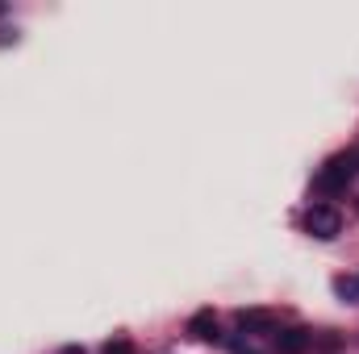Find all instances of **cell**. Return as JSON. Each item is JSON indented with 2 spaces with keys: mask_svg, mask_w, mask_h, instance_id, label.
<instances>
[{
  "mask_svg": "<svg viewBox=\"0 0 359 354\" xmlns=\"http://www.w3.org/2000/svg\"><path fill=\"white\" fill-rule=\"evenodd\" d=\"M355 176H359V150H343V155H334V159L322 167L318 187H322V192H343Z\"/></svg>",
  "mask_w": 359,
  "mask_h": 354,
  "instance_id": "cell-1",
  "label": "cell"
},
{
  "mask_svg": "<svg viewBox=\"0 0 359 354\" xmlns=\"http://www.w3.org/2000/svg\"><path fill=\"white\" fill-rule=\"evenodd\" d=\"M305 229H309L313 238L330 242V238H339V234H343V217H339V208H330V204H313V208H309V217H305Z\"/></svg>",
  "mask_w": 359,
  "mask_h": 354,
  "instance_id": "cell-2",
  "label": "cell"
},
{
  "mask_svg": "<svg viewBox=\"0 0 359 354\" xmlns=\"http://www.w3.org/2000/svg\"><path fill=\"white\" fill-rule=\"evenodd\" d=\"M276 346H280V354H305L309 351V334L305 330H280Z\"/></svg>",
  "mask_w": 359,
  "mask_h": 354,
  "instance_id": "cell-3",
  "label": "cell"
},
{
  "mask_svg": "<svg viewBox=\"0 0 359 354\" xmlns=\"http://www.w3.org/2000/svg\"><path fill=\"white\" fill-rule=\"evenodd\" d=\"M188 334L201 338V342H213V338H217V321H213V313H196V317L188 321Z\"/></svg>",
  "mask_w": 359,
  "mask_h": 354,
  "instance_id": "cell-4",
  "label": "cell"
},
{
  "mask_svg": "<svg viewBox=\"0 0 359 354\" xmlns=\"http://www.w3.org/2000/svg\"><path fill=\"white\" fill-rule=\"evenodd\" d=\"M334 292H339V296H347V300H359V275H355V279H339V283H334Z\"/></svg>",
  "mask_w": 359,
  "mask_h": 354,
  "instance_id": "cell-5",
  "label": "cell"
},
{
  "mask_svg": "<svg viewBox=\"0 0 359 354\" xmlns=\"http://www.w3.org/2000/svg\"><path fill=\"white\" fill-rule=\"evenodd\" d=\"M243 325L247 330H268L271 321H268V313H243Z\"/></svg>",
  "mask_w": 359,
  "mask_h": 354,
  "instance_id": "cell-6",
  "label": "cell"
},
{
  "mask_svg": "<svg viewBox=\"0 0 359 354\" xmlns=\"http://www.w3.org/2000/svg\"><path fill=\"white\" fill-rule=\"evenodd\" d=\"M100 354H134V342H126V338H113V342H104V351Z\"/></svg>",
  "mask_w": 359,
  "mask_h": 354,
  "instance_id": "cell-7",
  "label": "cell"
},
{
  "mask_svg": "<svg viewBox=\"0 0 359 354\" xmlns=\"http://www.w3.org/2000/svg\"><path fill=\"white\" fill-rule=\"evenodd\" d=\"M63 354H84V351H76V346H72V351H63Z\"/></svg>",
  "mask_w": 359,
  "mask_h": 354,
  "instance_id": "cell-8",
  "label": "cell"
}]
</instances>
